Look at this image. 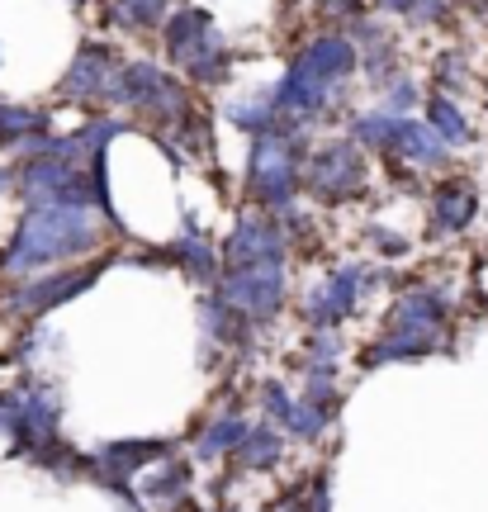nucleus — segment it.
I'll use <instances>...</instances> for the list:
<instances>
[{
	"mask_svg": "<svg viewBox=\"0 0 488 512\" xmlns=\"http://www.w3.org/2000/svg\"><path fill=\"white\" fill-rule=\"evenodd\" d=\"M436 219L446 223V228H465L474 219V190L465 185H446L441 195H436Z\"/></svg>",
	"mask_w": 488,
	"mask_h": 512,
	"instance_id": "obj_1",
	"label": "nucleus"
},
{
	"mask_svg": "<svg viewBox=\"0 0 488 512\" xmlns=\"http://www.w3.org/2000/svg\"><path fill=\"white\" fill-rule=\"evenodd\" d=\"M280 446H275V432H256L247 446H242V465H266Z\"/></svg>",
	"mask_w": 488,
	"mask_h": 512,
	"instance_id": "obj_2",
	"label": "nucleus"
},
{
	"mask_svg": "<svg viewBox=\"0 0 488 512\" xmlns=\"http://www.w3.org/2000/svg\"><path fill=\"white\" fill-rule=\"evenodd\" d=\"M432 119L441 124V133H446V138H470L465 119H460V114H455L451 105H446V100H436V105H432Z\"/></svg>",
	"mask_w": 488,
	"mask_h": 512,
	"instance_id": "obj_3",
	"label": "nucleus"
}]
</instances>
